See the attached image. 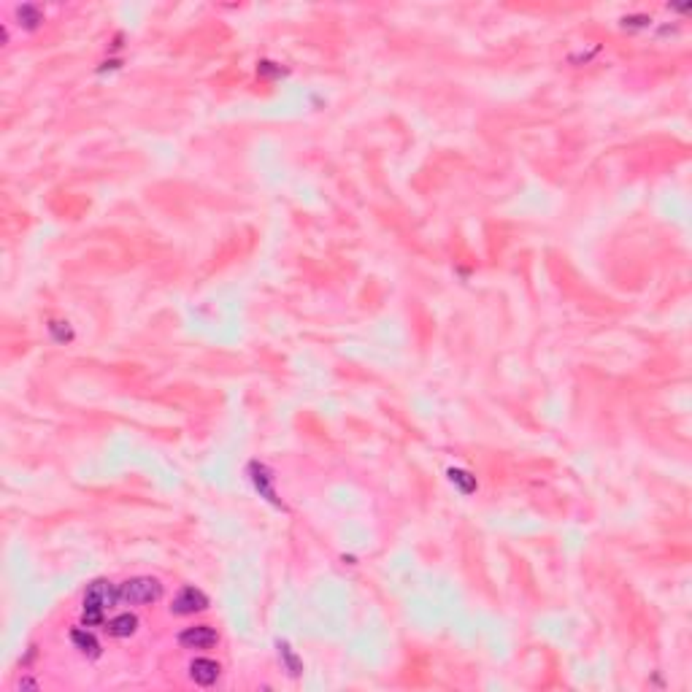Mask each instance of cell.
I'll return each instance as SVG.
<instances>
[{"label":"cell","instance_id":"8","mask_svg":"<svg viewBox=\"0 0 692 692\" xmlns=\"http://www.w3.org/2000/svg\"><path fill=\"white\" fill-rule=\"evenodd\" d=\"M138 628V619L133 617V614H119V617H114L111 622H108V633L114 635V638H127V635H133Z\"/></svg>","mask_w":692,"mask_h":692},{"label":"cell","instance_id":"3","mask_svg":"<svg viewBox=\"0 0 692 692\" xmlns=\"http://www.w3.org/2000/svg\"><path fill=\"white\" fill-rule=\"evenodd\" d=\"M206 606H209V598H206L200 590H195V587H184V590L173 598L171 611H173V614L187 617V614H195V611H203Z\"/></svg>","mask_w":692,"mask_h":692},{"label":"cell","instance_id":"5","mask_svg":"<svg viewBox=\"0 0 692 692\" xmlns=\"http://www.w3.org/2000/svg\"><path fill=\"white\" fill-rule=\"evenodd\" d=\"M220 662L209 660V657H198V660L189 662V676L195 684H203V687H211L217 679H220Z\"/></svg>","mask_w":692,"mask_h":692},{"label":"cell","instance_id":"7","mask_svg":"<svg viewBox=\"0 0 692 692\" xmlns=\"http://www.w3.org/2000/svg\"><path fill=\"white\" fill-rule=\"evenodd\" d=\"M252 481H254V487L260 490V495H265L271 503H279L276 501V492H273V484H271V473H268V468L265 465H260V463H252Z\"/></svg>","mask_w":692,"mask_h":692},{"label":"cell","instance_id":"9","mask_svg":"<svg viewBox=\"0 0 692 692\" xmlns=\"http://www.w3.org/2000/svg\"><path fill=\"white\" fill-rule=\"evenodd\" d=\"M449 481H452L463 495L476 492V476H471V473L463 471V468H452V471H449Z\"/></svg>","mask_w":692,"mask_h":692},{"label":"cell","instance_id":"6","mask_svg":"<svg viewBox=\"0 0 692 692\" xmlns=\"http://www.w3.org/2000/svg\"><path fill=\"white\" fill-rule=\"evenodd\" d=\"M70 641H73V646H76L81 655H87V657H97V655H100V644H97V638H95L90 630L76 628L70 633Z\"/></svg>","mask_w":692,"mask_h":692},{"label":"cell","instance_id":"13","mask_svg":"<svg viewBox=\"0 0 692 692\" xmlns=\"http://www.w3.org/2000/svg\"><path fill=\"white\" fill-rule=\"evenodd\" d=\"M646 22H649L646 17H635V19H625V25H638V28H641V25H646Z\"/></svg>","mask_w":692,"mask_h":692},{"label":"cell","instance_id":"2","mask_svg":"<svg viewBox=\"0 0 692 692\" xmlns=\"http://www.w3.org/2000/svg\"><path fill=\"white\" fill-rule=\"evenodd\" d=\"M117 593H119V603L125 606H146L162 598V584L152 576H135V579H127L125 584H119Z\"/></svg>","mask_w":692,"mask_h":692},{"label":"cell","instance_id":"1","mask_svg":"<svg viewBox=\"0 0 692 692\" xmlns=\"http://www.w3.org/2000/svg\"><path fill=\"white\" fill-rule=\"evenodd\" d=\"M114 603H119V593H117V587H114L111 582H106V579H97V582H93V584L87 587V593H84V611H81V622H84L87 628L100 625V622H103V617H106V611H108Z\"/></svg>","mask_w":692,"mask_h":692},{"label":"cell","instance_id":"4","mask_svg":"<svg viewBox=\"0 0 692 692\" xmlns=\"http://www.w3.org/2000/svg\"><path fill=\"white\" fill-rule=\"evenodd\" d=\"M220 641L217 630L209 628V625H198V628H187L182 635H179V644L187 646V649H209Z\"/></svg>","mask_w":692,"mask_h":692},{"label":"cell","instance_id":"10","mask_svg":"<svg viewBox=\"0 0 692 692\" xmlns=\"http://www.w3.org/2000/svg\"><path fill=\"white\" fill-rule=\"evenodd\" d=\"M17 17H19V22L28 28V30H35L41 22H44V17H41V11H38V6H32V3H25V6H19L17 8Z\"/></svg>","mask_w":692,"mask_h":692},{"label":"cell","instance_id":"12","mask_svg":"<svg viewBox=\"0 0 692 692\" xmlns=\"http://www.w3.org/2000/svg\"><path fill=\"white\" fill-rule=\"evenodd\" d=\"M49 330H52V336L57 338V341H68L73 333H70V327H65V322H52L49 325Z\"/></svg>","mask_w":692,"mask_h":692},{"label":"cell","instance_id":"11","mask_svg":"<svg viewBox=\"0 0 692 692\" xmlns=\"http://www.w3.org/2000/svg\"><path fill=\"white\" fill-rule=\"evenodd\" d=\"M279 655H282V660L287 662V668H289V673L292 676H298L300 671H303V665H300V660L292 655V649L287 646V644H279Z\"/></svg>","mask_w":692,"mask_h":692}]
</instances>
